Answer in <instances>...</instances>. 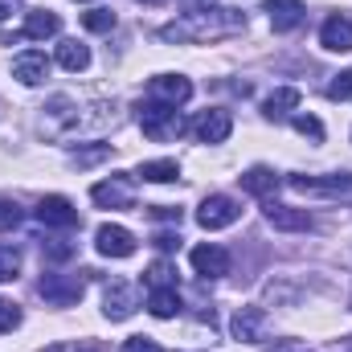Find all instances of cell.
Here are the masks:
<instances>
[{
	"label": "cell",
	"mask_w": 352,
	"mask_h": 352,
	"mask_svg": "<svg viewBox=\"0 0 352 352\" xmlns=\"http://www.w3.org/2000/svg\"><path fill=\"white\" fill-rule=\"evenodd\" d=\"M144 4H164V0H144Z\"/></svg>",
	"instance_id": "obj_36"
},
{
	"label": "cell",
	"mask_w": 352,
	"mask_h": 352,
	"mask_svg": "<svg viewBox=\"0 0 352 352\" xmlns=\"http://www.w3.org/2000/svg\"><path fill=\"white\" fill-rule=\"evenodd\" d=\"M94 246H98L102 258H131V254H135V234L107 221V226L94 230Z\"/></svg>",
	"instance_id": "obj_5"
},
{
	"label": "cell",
	"mask_w": 352,
	"mask_h": 352,
	"mask_svg": "<svg viewBox=\"0 0 352 352\" xmlns=\"http://www.w3.org/2000/svg\"><path fill=\"white\" fill-rule=\"evenodd\" d=\"M238 217H242V205H238L234 197H226V192L205 197L201 209H197V226H201V230H226V226H234Z\"/></svg>",
	"instance_id": "obj_3"
},
{
	"label": "cell",
	"mask_w": 352,
	"mask_h": 352,
	"mask_svg": "<svg viewBox=\"0 0 352 352\" xmlns=\"http://www.w3.org/2000/svg\"><path fill=\"white\" fill-rule=\"evenodd\" d=\"M58 29H62L58 12H29V16H25V29H21V37H29V41H45V37H54Z\"/></svg>",
	"instance_id": "obj_18"
},
{
	"label": "cell",
	"mask_w": 352,
	"mask_h": 352,
	"mask_svg": "<svg viewBox=\"0 0 352 352\" xmlns=\"http://www.w3.org/2000/svg\"><path fill=\"white\" fill-rule=\"evenodd\" d=\"M148 311H152L156 320H173L176 311H180V295H176V287H152V295H148Z\"/></svg>",
	"instance_id": "obj_19"
},
{
	"label": "cell",
	"mask_w": 352,
	"mask_h": 352,
	"mask_svg": "<svg viewBox=\"0 0 352 352\" xmlns=\"http://www.w3.org/2000/svg\"><path fill=\"white\" fill-rule=\"evenodd\" d=\"M140 176L152 184H168L180 176V168H176V160H148V164H140Z\"/></svg>",
	"instance_id": "obj_23"
},
{
	"label": "cell",
	"mask_w": 352,
	"mask_h": 352,
	"mask_svg": "<svg viewBox=\"0 0 352 352\" xmlns=\"http://www.w3.org/2000/svg\"><path fill=\"white\" fill-rule=\"evenodd\" d=\"M295 107H299V90H295V87H278L263 102V115H266V119H283V115H287V111H295Z\"/></svg>",
	"instance_id": "obj_22"
},
{
	"label": "cell",
	"mask_w": 352,
	"mask_h": 352,
	"mask_svg": "<svg viewBox=\"0 0 352 352\" xmlns=\"http://www.w3.org/2000/svg\"><path fill=\"white\" fill-rule=\"evenodd\" d=\"M173 274H176V270L168 263H152V270H148V283H152V287H176Z\"/></svg>",
	"instance_id": "obj_29"
},
{
	"label": "cell",
	"mask_w": 352,
	"mask_h": 352,
	"mask_svg": "<svg viewBox=\"0 0 352 352\" xmlns=\"http://www.w3.org/2000/svg\"><path fill=\"white\" fill-rule=\"evenodd\" d=\"M230 332H234V340H242V344H258L263 332H266V311L263 307H238L234 320H230Z\"/></svg>",
	"instance_id": "obj_10"
},
{
	"label": "cell",
	"mask_w": 352,
	"mask_h": 352,
	"mask_svg": "<svg viewBox=\"0 0 352 352\" xmlns=\"http://www.w3.org/2000/svg\"><path fill=\"white\" fill-rule=\"evenodd\" d=\"M107 156H111V148L102 144V148H90V152H78V156H74V164H78V168H87V164H98V160H107Z\"/></svg>",
	"instance_id": "obj_30"
},
{
	"label": "cell",
	"mask_w": 352,
	"mask_h": 352,
	"mask_svg": "<svg viewBox=\"0 0 352 352\" xmlns=\"http://www.w3.org/2000/svg\"><path fill=\"white\" fill-rule=\"evenodd\" d=\"M37 291H41L45 303H54V307H70V303L82 299V278H74V274H45Z\"/></svg>",
	"instance_id": "obj_6"
},
{
	"label": "cell",
	"mask_w": 352,
	"mask_h": 352,
	"mask_svg": "<svg viewBox=\"0 0 352 352\" xmlns=\"http://www.w3.org/2000/svg\"><path fill=\"white\" fill-rule=\"evenodd\" d=\"M58 66H62V70H74V74L87 70L90 66V50L82 45V41H74V37L62 41V45H58Z\"/></svg>",
	"instance_id": "obj_21"
},
{
	"label": "cell",
	"mask_w": 352,
	"mask_h": 352,
	"mask_svg": "<svg viewBox=\"0 0 352 352\" xmlns=\"http://www.w3.org/2000/svg\"><path fill=\"white\" fill-rule=\"evenodd\" d=\"M148 94H152L156 102L180 107V102H188V98H192V82H188L184 74H156V78L148 82Z\"/></svg>",
	"instance_id": "obj_9"
},
{
	"label": "cell",
	"mask_w": 352,
	"mask_h": 352,
	"mask_svg": "<svg viewBox=\"0 0 352 352\" xmlns=\"http://www.w3.org/2000/svg\"><path fill=\"white\" fill-rule=\"evenodd\" d=\"M266 12H270V25L274 33H291L303 25V0H266Z\"/></svg>",
	"instance_id": "obj_14"
},
{
	"label": "cell",
	"mask_w": 352,
	"mask_h": 352,
	"mask_svg": "<svg viewBox=\"0 0 352 352\" xmlns=\"http://www.w3.org/2000/svg\"><path fill=\"white\" fill-rule=\"evenodd\" d=\"M188 258H192V270H197L201 278H221V274H230V250H226V246H213V242H209V246H197Z\"/></svg>",
	"instance_id": "obj_11"
},
{
	"label": "cell",
	"mask_w": 352,
	"mask_h": 352,
	"mask_svg": "<svg viewBox=\"0 0 352 352\" xmlns=\"http://www.w3.org/2000/svg\"><path fill=\"white\" fill-rule=\"evenodd\" d=\"M37 221L50 226V230H74V226H78V209H74L66 197H41Z\"/></svg>",
	"instance_id": "obj_7"
},
{
	"label": "cell",
	"mask_w": 352,
	"mask_h": 352,
	"mask_svg": "<svg viewBox=\"0 0 352 352\" xmlns=\"http://www.w3.org/2000/svg\"><path fill=\"white\" fill-rule=\"evenodd\" d=\"M82 25L90 33H111L115 29V12L111 8H90V12H82Z\"/></svg>",
	"instance_id": "obj_24"
},
{
	"label": "cell",
	"mask_w": 352,
	"mask_h": 352,
	"mask_svg": "<svg viewBox=\"0 0 352 352\" xmlns=\"http://www.w3.org/2000/svg\"><path fill=\"white\" fill-rule=\"evenodd\" d=\"M320 45L332 54H349L352 50V21L349 16H328L320 29Z\"/></svg>",
	"instance_id": "obj_16"
},
{
	"label": "cell",
	"mask_w": 352,
	"mask_h": 352,
	"mask_svg": "<svg viewBox=\"0 0 352 352\" xmlns=\"http://www.w3.org/2000/svg\"><path fill=\"white\" fill-rule=\"evenodd\" d=\"M291 123H295V131H299V135H311V140H316V144H320V140H324V123H320V119H316V115H295V119H291Z\"/></svg>",
	"instance_id": "obj_27"
},
{
	"label": "cell",
	"mask_w": 352,
	"mask_h": 352,
	"mask_svg": "<svg viewBox=\"0 0 352 352\" xmlns=\"http://www.w3.org/2000/svg\"><path fill=\"white\" fill-rule=\"evenodd\" d=\"M266 221H270L274 230H283V234H307V230L316 226L307 209H295V205H274V201H266Z\"/></svg>",
	"instance_id": "obj_8"
},
{
	"label": "cell",
	"mask_w": 352,
	"mask_h": 352,
	"mask_svg": "<svg viewBox=\"0 0 352 352\" xmlns=\"http://www.w3.org/2000/svg\"><path fill=\"white\" fill-rule=\"evenodd\" d=\"M238 180H242V188H246V192H254V197H270V192L278 188V176L270 173L266 164H254L250 173H242Z\"/></svg>",
	"instance_id": "obj_20"
},
{
	"label": "cell",
	"mask_w": 352,
	"mask_h": 352,
	"mask_svg": "<svg viewBox=\"0 0 352 352\" xmlns=\"http://www.w3.org/2000/svg\"><path fill=\"white\" fill-rule=\"evenodd\" d=\"M328 98H332V102H349L352 98V70L336 74V78L328 82Z\"/></svg>",
	"instance_id": "obj_26"
},
{
	"label": "cell",
	"mask_w": 352,
	"mask_h": 352,
	"mask_svg": "<svg viewBox=\"0 0 352 352\" xmlns=\"http://www.w3.org/2000/svg\"><path fill=\"white\" fill-rule=\"evenodd\" d=\"M16 8H21V0H0V21H8Z\"/></svg>",
	"instance_id": "obj_34"
},
{
	"label": "cell",
	"mask_w": 352,
	"mask_h": 352,
	"mask_svg": "<svg viewBox=\"0 0 352 352\" xmlns=\"http://www.w3.org/2000/svg\"><path fill=\"white\" fill-rule=\"evenodd\" d=\"M246 29V16L234 12V8H201V12H188L173 25L160 29L164 41H221V37H234Z\"/></svg>",
	"instance_id": "obj_1"
},
{
	"label": "cell",
	"mask_w": 352,
	"mask_h": 352,
	"mask_svg": "<svg viewBox=\"0 0 352 352\" xmlns=\"http://www.w3.org/2000/svg\"><path fill=\"white\" fill-rule=\"evenodd\" d=\"M119 352H164V349H160L156 340H148V336H131V340H127Z\"/></svg>",
	"instance_id": "obj_31"
},
{
	"label": "cell",
	"mask_w": 352,
	"mask_h": 352,
	"mask_svg": "<svg viewBox=\"0 0 352 352\" xmlns=\"http://www.w3.org/2000/svg\"><path fill=\"white\" fill-rule=\"evenodd\" d=\"M78 352H98V349H94V344H87V349H78Z\"/></svg>",
	"instance_id": "obj_35"
},
{
	"label": "cell",
	"mask_w": 352,
	"mask_h": 352,
	"mask_svg": "<svg viewBox=\"0 0 352 352\" xmlns=\"http://www.w3.org/2000/svg\"><path fill=\"white\" fill-rule=\"evenodd\" d=\"M21 324V307L12 299H0V332H12Z\"/></svg>",
	"instance_id": "obj_28"
},
{
	"label": "cell",
	"mask_w": 352,
	"mask_h": 352,
	"mask_svg": "<svg viewBox=\"0 0 352 352\" xmlns=\"http://www.w3.org/2000/svg\"><path fill=\"white\" fill-rule=\"evenodd\" d=\"M45 74H50V58H45L41 50H29V54H21V58L12 62V78H21L25 87L45 82Z\"/></svg>",
	"instance_id": "obj_15"
},
{
	"label": "cell",
	"mask_w": 352,
	"mask_h": 352,
	"mask_svg": "<svg viewBox=\"0 0 352 352\" xmlns=\"http://www.w3.org/2000/svg\"><path fill=\"white\" fill-rule=\"evenodd\" d=\"M16 270H21V254H16L12 246H4V242H0V283H12V278H16Z\"/></svg>",
	"instance_id": "obj_25"
},
{
	"label": "cell",
	"mask_w": 352,
	"mask_h": 352,
	"mask_svg": "<svg viewBox=\"0 0 352 352\" xmlns=\"http://www.w3.org/2000/svg\"><path fill=\"white\" fill-rule=\"evenodd\" d=\"M90 201H94V205H102V209H127V205H131V184H127L123 176L102 180V184H94V188H90Z\"/></svg>",
	"instance_id": "obj_12"
},
{
	"label": "cell",
	"mask_w": 352,
	"mask_h": 352,
	"mask_svg": "<svg viewBox=\"0 0 352 352\" xmlns=\"http://www.w3.org/2000/svg\"><path fill=\"white\" fill-rule=\"evenodd\" d=\"M230 131H234V115H230V111H221V107L201 111V115L192 119V135H197L201 144H226V140H230Z\"/></svg>",
	"instance_id": "obj_4"
},
{
	"label": "cell",
	"mask_w": 352,
	"mask_h": 352,
	"mask_svg": "<svg viewBox=\"0 0 352 352\" xmlns=\"http://www.w3.org/2000/svg\"><path fill=\"white\" fill-rule=\"evenodd\" d=\"M176 246H180V238H176L173 230H160V234H156V250L168 254V250H176Z\"/></svg>",
	"instance_id": "obj_33"
},
{
	"label": "cell",
	"mask_w": 352,
	"mask_h": 352,
	"mask_svg": "<svg viewBox=\"0 0 352 352\" xmlns=\"http://www.w3.org/2000/svg\"><path fill=\"white\" fill-rule=\"evenodd\" d=\"M102 311H107V320H131V311H135V287L131 283H111L107 299H102Z\"/></svg>",
	"instance_id": "obj_13"
},
{
	"label": "cell",
	"mask_w": 352,
	"mask_h": 352,
	"mask_svg": "<svg viewBox=\"0 0 352 352\" xmlns=\"http://www.w3.org/2000/svg\"><path fill=\"white\" fill-rule=\"evenodd\" d=\"M140 127H144V135L148 140H176L180 131H184V119L176 115V107L168 102H144L140 107Z\"/></svg>",
	"instance_id": "obj_2"
},
{
	"label": "cell",
	"mask_w": 352,
	"mask_h": 352,
	"mask_svg": "<svg viewBox=\"0 0 352 352\" xmlns=\"http://www.w3.org/2000/svg\"><path fill=\"white\" fill-rule=\"evenodd\" d=\"M291 188H295V192L340 197V192H352V176H328V180H316V176H291Z\"/></svg>",
	"instance_id": "obj_17"
},
{
	"label": "cell",
	"mask_w": 352,
	"mask_h": 352,
	"mask_svg": "<svg viewBox=\"0 0 352 352\" xmlns=\"http://www.w3.org/2000/svg\"><path fill=\"white\" fill-rule=\"evenodd\" d=\"M16 221H21V209L12 201H0V230H12Z\"/></svg>",
	"instance_id": "obj_32"
}]
</instances>
